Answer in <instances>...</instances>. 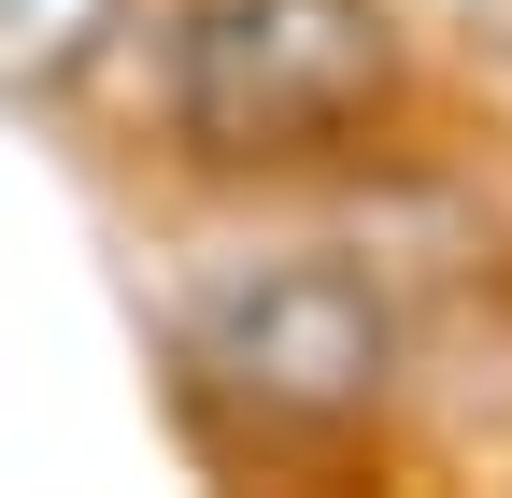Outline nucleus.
Segmentation results:
<instances>
[{
    "label": "nucleus",
    "instance_id": "f257e3e1",
    "mask_svg": "<svg viewBox=\"0 0 512 498\" xmlns=\"http://www.w3.org/2000/svg\"><path fill=\"white\" fill-rule=\"evenodd\" d=\"M384 100H399L384 0H185L171 15V143L214 171L342 157Z\"/></svg>",
    "mask_w": 512,
    "mask_h": 498
},
{
    "label": "nucleus",
    "instance_id": "f03ea898",
    "mask_svg": "<svg viewBox=\"0 0 512 498\" xmlns=\"http://www.w3.org/2000/svg\"><path fill=\"white\" fill-rule=\"evenodd\" d=\"M384 356H399V328H384L370 271H342V257L228 271L200 314H185V370H200L242 427H342V413L384 399Z\"/></svg>",
    "mask_w": 512,
    "mask_h": 498
},
{
    "label": "nucleus",
    "instance_id": "7ed1b4c3",
    "mask_svg": "<svg viewBox=\"0 0 512 498\" xmlns=\"http://www.w3.org/2000/svg\"><path fill=\"white\" fill-rule=\"evenodd\" d=\"M100 29H114V0H0V100L72 86L100 57Z\"/></svg>",
    "mask_w": 512,
    "mask_h": 498
}]
</instances>
